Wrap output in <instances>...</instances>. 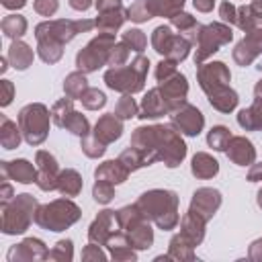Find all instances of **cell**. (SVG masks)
Masks as SVG:
<instances>
[{"mask_svg": "<svg viewBox=\"0 0 262 262\" xmlns=\"http://www.w3.org/2000/svg\"><path fill=\"white\" fill-rule=\"evenodd\" d=\"M2 31H4L6 37H12V39L20 37L27 31V20L23 16H18V14H10V16H6L2 20Z\"/></svg>", "mask_w": 262, "mask_h": 262, "instance_id": "7402d4cb", "label": "cell"}, {"mask_svg": "<svg viewBox=\"0 0 262 262\" xmlns=\"http://www.w3.org/2000/svg\"><path fill=\"white\" fill-rule=\"evenodd\" d=\"M129 18L135 20V23H141V20H147L154 16V6H151V0H143V2H137L129 8Z\"/></svg>", "mask_w": 262, "mask_h": 262, "instance_id": "d4e9b609", "label": "cell"}, {"mask_svg": "<svg viewBox=\"0 0 262 262\" xmlns=\"http://www.w3.org/2000/svg\"><path fill=\"white\" fill-rule=\"evenodd\" d=\"M76 217H78V207L72 205L70 201H55L37 213V221L45 227H53L55 231L59 227L76 221Z\"/></svg>", "mask_w": 262, "mask_h": 262, "instance_id": "5b68a950", "label": "cell"}, {"mask_svg": "<svg viewBox=\"0 0 262 262\" xmlns=\"http://www.w3.org/2000/svg\"><path fill=\"white\" fill-rule=\"evenodd\" d=\"M143 111H141V115L139 117H143V119H154V117H160V115H164L166 111H168V104H166V100H164V96L160 94V90H149L147 94H145V98H143V106H141Z\"/></svg>", "mask_w": 262, "mask_h": 262, "instance_id": "5bb4252c", "label": "cell"}, {"mask_svg": "<svg viewBox=\"0 0 262 262\" xmlns=\"http://www.w3.org/2000/svg\"><path fill=\"white\" fill-rule=\"evenodd\" d=\"M127 166L119 160V162H104L98 170H96V180H108V182H123L127 176Z\"/></svg>", "mask_w": 262, "mask_h": 262, "instance_id": "9a60e30c", "label": "cell"}, {"mask_svg": "<svg viewBox=\"0 0 262 262\" xmlns=\"http://www.w3.org/2000/svg\"><path fill=\"white\" fill-rule=\"evenodd\" d=\"M149 61L145 57H137L129 68H113L104 74L106 84L113 90L121 92H137L143 88V78L147 72Z\"/></svg>", "mask_w": 262, "mask_h": 262, "instance_id": "6da1fadb", "label": "cell"}, {"mask_svg": "<svg viewBox=\"0 0 262 262\" xmlns=\"http://www.w3.org/2000/svg\"><path fill=\"white\" fill-rule=\"evenodd\" d=\"M121 131H123L121 121H119L115 115H104V117L96 123V139L102 141V143L115 141V139L121 135Z\"/></svg>", "mask_w": 262, "mask_h": 262, "instance_id": "7c38bea8", "label": "cell"}, {"mask_svg": "<svg viewBox=\"0 0 262 262\" xmlns=\"http://www.w3.org/2000/svg\"><path fill=\"white\" fill-rule=\"evenodd\" d=\"M2 4H4L6 8H20V6L27 4V0H2Z\"/></svg>", "mask_w": 262, "mask_h": 262, "instance_id": "60d3db41", "label": "cell"}, {"mask_svg": "<svg viewBox=\"0 0 262 262\" xmlns=\"http://www.w3.org/2000/svg\"><path fill=\"white\" fill-rule=\"evenodd\" d=\"M8 57H10V61H12V66L16 70H25L33 61V51L29 49V45H25L20 41H14L10 51H8Z\"/></svg>", "mask_w": 262, "mask_h": 262, "instance_id": "e0dca14e", "label": "cell"}, {"mask_svg": "<svg viewBox=\"0 0 262 262\" xmlns=\"http://www.w3.org/2000/svg\"><path fill=\"white\" fill-rule=\"evenodd\" d=\"M221 16H223V20H229V23H235V8L229 4V2H223L221 4Z\"/></svg>", "mask_w": 262, "mask_h": 262, "instance_id": "d590c367", "label": "cell"}, {"mask_svg": "<svg viewBox=\"0 0 262 262\" xmlns=\"http://www.w3.org/2000/svg\"><path fill=\"white\" fill-rule=\"evenodd\" d=\"M239 125L246 129H262V98H256V104L252 108H244L237 117Z\"/></svg>", "mask_w": 262, "mask_h": 262, "instance_id": "d6986e66", "label": "cell"}, {"mask_svg": "<svg viewBox=\"0 0 262 262\" xmlns=\"http://www.w3.org/2000/svg\"><path fill=\"white\" fill-rule=\"evenodd\" d=\"M260 51H262V29H256V31H250V35L235 47L233 57L237 63L248 66Z\"/></svg>", "mask_w": 262, "mask_h": 262, "instance_id": "9c48e42d", "label": "cell"}, {"mask_svg": "<svg viewBox=\"0 0 262 262\" xmlns=\"http://www.w3.org/2000/svg\"><path fill=\"white\" fill-rule=\"evenodd\" d=\"M20 141V135H18V129L14 123H10L6 117H2V145L6 149H12L16 147Z\"/></svg>", "mask_w": 262, "mask_h": 262, "instance_id": "603a6c76", "label": "cell"}, {"mask_svg": "<svg viewBox=\"0 0 262 262\" xmlns=\"http://www.w3.org/2000/svg\"><path fill=\"white\" fill-rule=\"evenodd\" d=\"M199 35H196V41H199V49H196V55H194V61L201 63L207 55H211L213 51H217L219 45L231 41V29L223 27V25H209V27H199Z\"/></svg>", "mask_w": 262, "mask_h": 262, "instance_id": "277c9868", "label": "cell"}, {"mask_svg": "<svg viewBox=\"0 0 262 262\" xmlns=\"http://www.w3.org/2000/svg\"><path fill=\"white\" fill-rule=\"evenodd\" d=\"M258 203H260V207H262V190H260V194H258Z\"/></svg>", "mask_w": 262, "mask_h": 262, "instance_id": "7bdbcfd3", "label": "cell"}, {"mask_svg": "<svg viewBox=\"0 0 262 262\" xmlns=\"http://www.w3.org/2000/svg\"><path fill=\"white\" fill-rule=\"evenodd\" d=\"M96 8H98L100 12H104V10L121 8V2H119V0H96Z\"/></svg>", "mask_w": 262, "mask_h": 262, "instance_id": "8d00e7d4", "label": "cell"}, {"mask_svg": "<svg viewBox=\"0 0 262 262\" xmlns=\"http://www.w3.org/2000/svg\"><path fill=\"white\" fill-rule=\"evenodd\" d=\"M12 98V84L8 80H2V104H8Z\"/></svg>", "mask_w": 262, "mask_h": 262, "instance_id": "74e56055", "label": "cell"}, {"mask_svg": "<svg viewBox=\"0 0 262 262\" xmlns=\"http://www.w3.org/2000/svg\"><path fill=\"white\" fill-rule=\"evenodd\" d=\"M135 113H137V106H135L133 98H131V96H123V98L119 100V104H117V115L123 117V119H129V117H133Z\"/></svg>", "mask_w": 262, "mask_h": 262, "instance_id": "1f68e13d", "label": "cell"}, {"mask_svg": "<svg viewBox=\"0 0 262 262\" xmlns=\"http://www.w3.org/2000/svg\"><path fill=\"white\" fill-rule=\"evenodd\" d=\"M2 170H4L6 176H10V178H14V180H18V182H25V184L37 180V176H35V168H33V164H29L27 160L4 162Z\"/></svg>", "mask_w": 262, "mask_h": 262, "instance_id": "4fadbf2b", "label": "cell"}, {"mask_svg": "<svg viewBox=\"0 0 262 262\" xmlns=\"http://www.w3.org/2000/svg\"><path fill=\"white\" fill-rule=\"evenodd\" d=\"M227 156H229L235 164L246 166V164H252V162H254L256 151H254L252 143H250L246 137H231L229 143H227Z\"/></svg>", "mask_w": 262, "mask_h": 262, "instance_id": "8fae6325", "label": "cell"}, {"mask_svg": "<svg viewBox=\"0 0 262 262\" xmlns=\"http://www.w3.org/2000/svg\"><path fill=\"white\" fill-rule=\"evenodd\" d=\"M160 94L164 96L168 108H176L186 96V80H184V76L174 74L172 80H162Z\"/></svg>", "mask_w": 262, "mask_h": 262, "instance_id": "30bf717a", "label": "cell"}, {"mask_svg": "<svg viewBox=\"0 0 262 262\" xmlns=\"http://www.w3.org/2000/svg\"><path fill=\"white\" fill-rule=\"evenodd\" d=\"M229 139L231 137H229V131L225 127H215L209 133V145L215 147V149H225L227 143H229Z\"/></svg>", "mask_w": 262, "mask_h": 262, "instance_id": "83f0119b", "label": "cell"}, {"mask_svg": "<svg viewBox=\"0 0 262 262\" xmlns=\"http://www.w3.org/2000/svg\"><path fill=\"white\" fill-rule=\"evenodd\" d=\"M57 188H59L63 194H68V196L78 194L80 188H82V180H80L78 172H74V170H66V172H61L59 178H57Z\"/></svg>", "mask_w": 262, "mask_h": 262, "instance_id": "ffe728a7", "label": "cell"}, {"mask_svg": "<svg viewBox=\"0 0 262 262\" xmlns=\"http://www.w3.org/2000/svg\"><path fill=\"white\" fill-rule=\"evenodd\" d=\"M199 82H201L203 90L207 94H211L213 90H219V88H223L225 82H229V72L221 61L207 63L199 70Z\"/></svg>", "mask_w": 262, "mask_h": 262, "instance_id": "52a82bcc", "label": "cell"}, {"mask_svg": "<svg viewBox=\"0 0 262 262\" xmlns=\"http://www.w3.org/2000/svg\"><path fill=\"white\" fill-rule=\"evenodd\" d=\"M113 49V37L111 33H104V35H98L96 39H92L86 49H82L78 53V68L84 70V72H92L96 70L106 57H108V51Z\"/></svg>", "mask_w": 262, "mask_h": 262, "instance_id": "3957f363", "label": "cell"}, {"mask_svg": "<svg viewBox=\"0 0 262 262\" xmlns=\"http://www.w3.org/2000/svg\"><path fill=\"white\" fill-rule=\"evenodd\" d=\"M82 149H84L90 158H96V156H100V154L104 151V143H102V141H98L96 137H94V139L86 137V139L82 141Z\"/></svg>", "mask_w": 262, "mask_h": 262, "instance_id": "d6a6232c", "label": "cell"}, {"mask_svg": "<svg viewBox=\"0 0 262 262\" xmlns=\"http://www.w3.org/2000/svg\"><path fill=\"white\" fill-rule=\"evenodd\" d=\"M20 131L25 133V139L31 145H39L47 137L49 129V113L43 104H29L18 115Z\"/></svg>", "mask_w": 262, "mask_h": 262, "instance_id": "7a4b0ae2", "label": "cell"}, {"mask_svg": "<svg viewBox=\"0 0 262 262\" xmlns=\"http://www.w3.org/2000/svg\"><path fill=\"white\" fill-rule=\"evenodd\" d=\"M63 127H68L72 133H76V135H86L88 133V121L82 117V115H78V113H70V117L66 119V123H63Z\"/></svg>", "mask_w": 262, "mask_h": 262, "instance_id": "4316f807", "label": "cell"}, {"mask_svg": "<svg viewBox=\"0 0 262 262\" xmlns=\"http://www.w3.org/2000/svg\"><path fill=\"white\" fill-rule=\"evenodd\" d=\"M213 2H215V0H194V6H196L199 10H203V12H209V10L213 8Z\"/></svg>", "mask_w": 262, "mask_h": 262, "instance_id": "f35d334b", "label": "cell"}, {"mask_svg": "<svg viewBox=\"0 0 262 262\" xmlns=\"http://www.w3.org/2000/svg\"><path fill=\"white\" fill-rule=\"evenodd\" d=\"M66 94L70 98H76V96H82L86 92V80L82 74H70L68 80H66Z\"/></svg>", "mask_w": 262, "mask_h": 262, "instance_id": "484cf974", "label": "cell"}, {"mask_svg": "<svg viewBox=\"0 0 262 262\" xmlns=\"http://www.w3.org/2000/svg\"><path fill=\"white\" fill-rule=\"evenodd\" d=\"M70 113H72V100H59L55 106H53V121H55V125H59V127H63V123H66V119L70 117Z\"/></svg>", "mask_w": 262, "mask_h": 262, "instance_id": "f1b7e54d", "label": "cell"}, {"mask_svg": "<svg viewBox=\"0 0 262 262\" xmlns=\"http://www.w3.org/2000/svg\"><path fill=\"white\" fill-rule=\"evenodd\" d=\"M123 39H125V43H127L131 49H135V51H141V49L145 47V37H143V33H141V31H137V29L127 31Z\"/></svg>", "mask_w": 262, "mask_h": 262, "instance_id": "f546056e", "label": "cell"}, {"mask_svg": "<svg viewBox=\"0 0 262 262\" xmlns=\"http://www.w3.org/2000/svg\"><path fill=\"white\" fill-rule=\"evenodd\" d=\"M209 102L215 106V108H219V111H223V113H229L235 104H237V94L233 92V90H229V88H219V90H213L211 94H209Z\"/></svg>", "mask_w": 262, "mask_h": 262, "instance_id": "2e32d148", "label": "cell"}, {"mask_svg": "<svg viewBox=\"0 0 262 262\" xmlns=\"http://www.w3.org/2000/svg\"><path fill=\"white\" fill-rule=\"evenodd\" d=\"M151 43H154V47H156L158 53L170 55L174 61L184 59L188 55V41L186 39H180V37H172L168 27H158L154 31Z\"/></svg>", "mask_w": 262, "mask_h": 262, "instance_id": "8992f818", "label": "cell"}, {"mask_svg": "<svg viewBox=\"0 0 262 262\" xmlns=\"http://www.w3.org/2000/svg\"><path fill=\"white\" fill-rule=\"evenodd\" d=\"M82 102L86 108H100L104 104V94L98 90H86L82 94Z\"/></svg>", "mask_w": 262, "mask_h": 262, "instance_id": "4dcf8cb0", "label": "cell"}, {"mask_svg": "<svg viewBox=\"0 0 262 262\" xmlns=\"http://www.w3.org/2000/svg\"><path fill=\"white\" fill-rule=\"evenodd\" d=\"M35 10L43 16H51L57 10V0H35Z\"/></svg>", "mask_w": 262, "mask_h": 262, "instance_id": "e575fe53", "label": "cell"}, {"mask_svg": "<svg viewBox=\"0 0 262 262\" xmlns=\"http://www.w3.org/2000/svg\"><path fill=\"white\" fill-rule=\"evenodd\" d=\"M172 121L186 135H199V131L203 129V123H205L203 121V115L194 106H190V104H186L180 111H176L172 115Z\"/></svg>", "mask_w": 262, "mask_h": 262, "instance_id": "ba28073f", "label": "cell"}, {"mask_svg": "<svg viewBox=\"0 0 262 262\" xmlns=\"http://www.w3.org/2000/svg\"><path fill=\"white\" fill-rule=\"evenodd\" d=\"M70 4H72V8H76V10H86V8L90 6V0H70Z\"/></svg>", "mask_w": 262, "mask_h": 262, "instance_id": "ab89813d", "label": "cell"}, {"mask_svg": "<svg viewBox=\"0 0 262 262\" xmlns=\"http://www.w3.org/2000/svg\"><path fill=\"white\" fill-rule=\"evenodd\" d=\"M123 20H125L123 8H113V10H104V12L98 16L96 25H98V29H102L104 33H111V31L119 29Z\"/></svg>", "mask_w": 262, "mask_h": 262, "instance_id": "44dd1931", "label": "cell"}, {"mask_svg": "<svg viewBox=\"0 0 262 262\" xmlns=\"http://www.w3.org/2000/svg\"><path fill=\"white\" fill-rule=\"evenodd\" d=\"M217 170H219V166H217V162H215L211 156H207V154H196V156L192 158V174H194V176H199V178H209V176L217 174Z\"/></svg>", "mask_w": 262, "mask_h": 262, "instance_id": "ac0fdd59", "label": "cell"}, {"mask_svg": "<svg viewBox=\"0 0 262 262\" xmlns=\"http://www.w3.org/2000/svg\"><path fill=\"white\" fill-rule=\"evenodd\" d=\"M111 196H113V188L108 184H104V180H98L94 186V199L100 203H106V201H111Z\"/></svg>", "mask_w": 262, "mask_h": 262, "instance_id": "836d02e7", "label": "cell"}, {"mask_svg": "<svg viewBox=\"0 0 262 262\" xmlns=\"http://www.w3.org/2000/svg\"><path fill=\"white\" fill-rule=\"evenodd\" d=\"M250 180H262V166H254L250 170Z\"/></svg>", "mask_w": 262, "mask_h": 262, "instance_id": "b9f144b4", "label": "cell"}, {"mask_svg": "<svg viewBox=\"0 0 262 262\" xmlns=\"http://www.w3.org/2000/svg\"><path fill=\"white\" fill-rule=\"evenodd\" d=\"M184 0H151L154 14H164V16H174L180 12Z\"/></svg>", "mask_w": 262, "mask_h": 262, "instance_id": "cb8c5ba5", "label": "cell"}]
</instances>
